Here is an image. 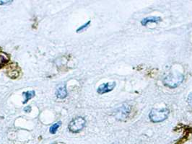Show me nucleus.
<instances>
[{
	"label": "nucleus",
	"mask_w": 192,
	"mask_h": 144,
	"mask_svg": "<svg viewBox=\"0 0 192 144\" xmlns=\"http://www.w3.org/2000/svg\"><path fill=\"white\" fill-rule=\"evenodd\" d=\"M35 91L33 90H31V91H27V92H25L22 93V95L25 97V100L23 102V104H26L27 102L33 97L35 96Z\"/></svg>",
	"instance_id": "1a4fd4ad"
},
{
	"label": "nucleus",
	"mask_w": 192,
	"mask_h": 144,
	"mask_svg": "<svg viewBox=\"0 0 192 144\" xmlns=\"http://www.w3.org/2000/svg\"><path fill=\"white\" fill-rule=\"evenodd\" d=\"M61 123H62L61 122H58V123H56L53 124L50 127V133H51V134L56 133V132L57 131L58 129H59V128L60 127Z\"/></svg>",
	"instance_id": "9d476101"
},
{
	"label": "nucleus",
	"mask_w": 192,
	"mask_h": 144,
	"mask_svg": "<svg viewBox=\"0 0 192 144\" xmlns=\"http://www.w3.org/2000/svg\"><path fill=\"white\" fill-rule=\"evenodd\" d=\"M9 61V59L6 58V56L3 55H0V68L2 67L4 64H6Z\"/></svg>",
	"instance_id": "9b49d317"
},
{
	"label": "nucleus",
	"mask_w": 192,
	"mask_h": 144,
	"mask_svg": "<svg viewBox=\"0 0 192 144\" xmlns=\"http://www.w3.org/2000/svg\"><path fill=\"white\" fill-rule=\"evenodd\" d=\"M170 110L167 108L152 109L150 112L149 117L152 123H160L167 119Z\"/></svg>",
	"instance_id": "f257e3e1"
},
{
	"label": "nucleus",
	"mask_w": 192,
	"mask_h": 144,
	"mask_svg": "<svg viewBox=\"0 0 192 144\" xmlns=\"http://www.w3.org/2000/svg\"><path fill=\"white\" fill-rule=\"evenodd\" d=\"M187 102H188V105L192 107V93L189 94V95H188V99H187Z\"/></svg>",
	"instance_id": "ddd939ff"
},
{
	"label": "nucleus",
	"mask_w": 192,
	"mask_h": 144,
	"mask_svg": "<svg viewBox=\"0 0 192 144\" xmlns=\"http://www.w3.org/2000/svg\"><path fill=\"white\" fill-rule=\"evenodd\" d=\"M14 64H12V65L9 66V69L7 70V75L9 76L10 78L12 79H16L17 77H19V74H20V72L17 69V65L14 66Z\"/></svg>",
	"instance_id": "423d86ee"
},
{
	"label": "nucleus",
	"mask_w": 192,
	"mask_h": 144,
	"mask_svg": "<svg viewBox=\"0 0 192 144\" xmlns=\"http://www.w3.org/2000/svg\"><path fill=\"white\" fill-rule=\"evenodd\" d=\"M56 97L59 99H64L67 96V92L64 85H60L58 86L56 92Z\"/></svg>",
	"instance_id": "0eeeda50"
},
{
	"label": "nucleus",
	"mask_w": 192,
	"mask_h": 144,
	"mask_svg": "<svg viewBox=\"0 0 192 144\" xmlns=\"http://www.w3.org/2000/svg\"><path fill=\"white\" fill-rule=\"evenodd\" d=\"M116 87V82H108V83L102 84L101 85L99 86V87L98 88V94L100 95H103V94L108 93V92L112 91Z\"/></svg>",
	"instance_id": "20e7f679"
},
{
	"label": "nucleus",
	"mask_w": 192,
	"mask_h": 144,
	"mask_svg": "<svg viewBox=\"0 0 192 144\" xmlns=\"http://www.w3.org/2000/svg\"><path fill=\"white\" fill-rule=\"evenodd\" d=\"M183 80V74L178 72L172 73L164 79L163 83L165 86L169 87V88H175L182 83Z\"/></svg>",
	"instance_id": "f03ea898"
},
{
	"label": "nucleus",
	"mask_w": 192,
	"mask_h": 144,
	"mask_svg": "<svg viewBox=\"0 0 192 144\" xmlns=\"http://www.w3.org/2000/svg\"><path fill=\"white\" fill-rule=\"evenodd\" d=\"M12 2V1H1L0 0V5H2V4H8V3Z\"/></svg>",
	"instance_id": "2eb2a0df"
},
{
	"label": "nucleus",
	"mask_w": 192,
	"mask_h": 144,
	"mask_svg": "<svg viewBox=\"0 0 192 144\" xmlns=\"http://www.w3.org/2000/svg\"><path fill=\"white\" fill-rule=\"evenodd\" d=\"M161 21V18L160 17H147V18H145L143 19L142 20L141 23L142 25H148V24L150 23H153V22H155V23H157V22H160Z\"/></svg>",
	"instance_id": "6e6552de"
},
{
	"label": "nucleus",
	"mask_w": 192,
	"mask_h": 144,
	"mask_svg": "<svg viewBox=\"0 0 192 144\" xmlns=\"http://www.w3.org/2000/svg\"><path fill=\"white\" fill-rule=\"evenodd\" d=\"M24 111H25V112H30L31 111V107L30 106L25 107L24 108Z\"/></svg>",
	"instance_id": "4468645a"
},
{
	"label": "nucleus",
	"mask_w": 192,
	"mask_h": 144,
	"mask_svg": "<svg viewBox=\"0 0 192 144\" xmlns=\"http://www.w3.org/2000/svg\"><path fill=\"white\" fill-rule=\"evenodd\" d=\"M86 120L82 117H77L72 120L69 124V130L72 133H79L85 128Z\"/></svg>",
	"instance_id": "7ed1b4c3"
},
{
	"label": "nucleus",
	"mask_w": 192,
	"mask_h": 144,
	"mask_svg": "<svg viewBox=\"0 0 192 144\" xmlns=\"http://www.w3.org/2000/svg\"><path fill=\"white\" fill-rule=\"evenodd\" d=\"M130 112V107L129 105H123L121 107H119L117 110L116 114V119L119 120H124L125 119L127 116L129 115Z\"/></svg>",
	"instance_id": "39448f33"
},
{
	"label": "nucleus",
	"mask_w": 192,
	"mask_h": 144,
	"mask_svg": "<svg viewBox=\"0 0 192 144\" xmlns=\"http://www.w3.org/2000/svg\"><path fill=\"white\" fill-rule=\"evenodd\" d=\"M90 21H88V22H86V23L84 24L83 25H82L81 27H79V28L77 29V33H80V32H81V31H82V30H85V28H87V27H88V25H90Z\"/></svg>",
	"instance_id": "f8f14e48"
}]
</instances>
